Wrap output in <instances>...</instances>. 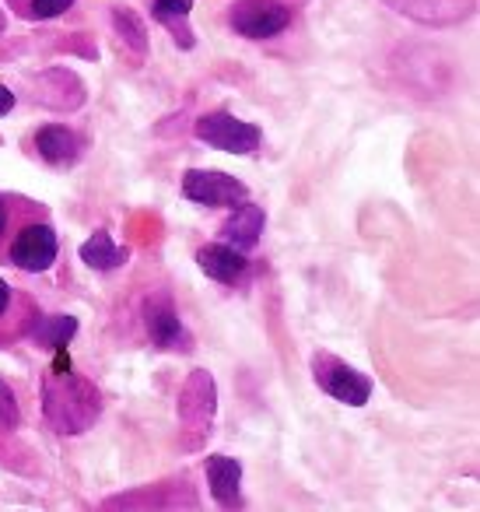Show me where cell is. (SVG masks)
<instances>
[{
    "label": "cell",
    "mask_w": 480,
    "mask_h": 512,
    "mask_svg": "<svg viewBox=\"0 0 480 512\" xmlns=\"http://www.w3.org/2000/svg\"><path fill=\"white\" fill-rule=\"evenodd\" d=\"M43 411H46V421H50L60 435H81L99 418L102 397L85 376L67 369V358L60 355L57 369H53L43 383Z\"/></svg>",
    "instance_id": "6da1fadb"
},
{
    "label": "cell",
    "mask_w": 480,
    "mask_h": 512,
    "mask_svg": "<svg viewBox=\"0 0 480 512\" xmlns=\"http://www.w3.org/2000/svg\"><path fill=\"white\" fill-rule=\"evenodd\" d=\"M214 414H218V386L214 376L204 369L190 372L183 393H179V425H183V446L200 449L207 432L214 428Z\"/></svg>",
    "instance_id": "7a4b0ae2"
},
{
    "label": "cell",
    "mask_w": 480,
    "mask_h": 512,
    "mask_svg": "<svg viewBox=\"0 0 480 512\" xmlns=\"http://www.w3.org/2000/svg\"><path fill=\"white\" fill-rule=\"evenodd\" d=\"M193 134L204 144H211L214 151H228V155H256L263 144V130L256 123H246L232 113H207L197 120Z\"/></svg>",
    "instance_id": "3957f363"
},
{
    "label": "cell",
    "mask_w": 480,
    "mask_h": 512,
    "mask_svg": "<svg viewBox=\"0 0 480 512\" xmlns=\"http://www.w3.org/2000/svg\"><path fill=\"white\" fill-rule=\"evenodd\" d=\"M312 372H316L319 390L330 393L333 400H340V404H347V407H365L368 397H372V379L333 355L312 358Z\"/></svg>",
    "instance_id": "277c9868"
},
{
    "label": "cell",
    "mask_w": 480,
    "mask_h": 512,
    "mask_svg": "<svg viewBox=\"0 0 480 512\" xmlns=\"http://www.w3.org/2000/svg\"><path fill=\"white\" fill-rule=\"evenodd\" d=\"M183 197L200 207H235L249 197L246 183L218 169H190L183 176Z\"/></svg>",
    "instance_id": "5b68a950"
},
{
    "label": "cell",
    "mask_w": 480,
    "mask_h": 512,
    "mask_svg": "<svg viewBox=\"0 0 480 512\" xmlns=\"http://www.w3.org/2000/svg\"><path fill=\"white\" fill-rule=\"evenodd\" d=\"M232 29L246 39H274L291 25V8L277 0H242L232 8Z\"/></svg>",
    "instance_id": "8992f818"
},
{
    "label": "cell",
    "mask_w": 480,
    "mask_h": 512,
    "mask_svg": "<svg viewBox=\"0 0 480 512\" xmlns=\"http://www.w3.org/2000/svg\"><path fill=\"white\" fill-rule=\"evenodd\" d=\"M57 232H53L50 225H29L22 228V235L15 239V246H11V264L18 267V271H29V274H43L53 267V260H57Z\"/></svg>",
    "instance_id": "52a82bcc"
},
{
    "label": "cell",
    "mask_w": 480,
    "mask_h": 512,
    "mask_svg": "<svg viewBox=\"0 0 480 512\" xmlns=\"http://www.w3.org/2000/svg\"><path fill=\"white\" fill-rule=\"evenodd\" d=\"M386 4L421 25H456L477 11V0H386Z\"/></svg>",
    "instance_id": "ba28073f"
},
{
    "label": "cell",
    "mask_w": 480,
    "mask_h": 512,
    "mask_svg": "<svg viewBox=\"0 0 480 512\" xmlns=\"http://www.w3.org/2000/svg\"><path fill=\"white\" fill-rule=\"evenodd\" d=\"M263 225H267V211L242 200V204H235V211L225 218V225H221V239H225L228 246L246 253V249H253L256 242H260Z\"/></svg>",
    "instance_id": "9c48e42d"
},
{
    "label": "cell",
    "mask_w": 480,
    "mask_h": 512,
    "mask_svg": "<svg viewBox=\"0 0 480 512\" xmlns=\"http://www.w3.org/2000/svg\"><path fill=\"white\" fill-rule=\"evenodd\" d=\"M197 264H200V271L211 281H218V285H235V281L246 274V256H242V249L228 246V242L200 246Z\"/></svg>",
    "instance_id": "30bf717a"
},
{
    "label": "cell",
    "mask_w": 480,
    "mask_h": 512,
    "mask_svg": "<svg viewBox=\"0 0 480 512\" xmlns=\"http://www.w3.org/2000/svg\"><path fill=\"white\" fill-rule=\"evenodd\" d=\"M207 484H211V495L218 505L235 509L242 505V463L232 460L225 453H214L207 460Z\"/></svg>",
    "instance_id": "8fae6325"
},
{
    "label": "cell",
    "mask_w": 480,
    "mask_h": 512,
    "mask_svg": "<svg viewBox=\"0 0 480 512\" xmlns=\"http://www.w3.org/2000/svg\"><path fill=\"white\" fill-rule=\"evenodd\" d=\"M144 323H148V334L158 348L176 351L186 344L183 323H179V316H176V309H172L169 299H151L148 309H144Z\"/></svg>",
    "instance_id": "7c38bea8"
},
{
    "label": "cell",
    "mask_w": 480,
    "mask_h": 512,
    "mask_svg": "<svg viewBox=\"0 0 480 512\" xmlns=\"http://www.w3.org/2000/svg\"><path fill=\"white\" fill-rule=\"evenodd\" d=\"M36 151L43 155V162L50 165H74L81 155V141L60 123H50L36 134Z\"/></svg>",
    "instance_id": "4fadbf2b"
},
{
    "label": "cell",
    "mask_w": 480,
    "mask_h": 512,
    "mask_svg": "<svg viewBox=\"0 0 480 512\" xmlns=\"http://www.w3.org/2000/svg\"><path fill=\"white\" fill-rule=\"evenodd\" d=\"M151 11H155V22H162L165 29L176 36V43L183 46V50H190L193 32H190V25H186V18H190V11H193V0H155Z\"/></svg>",
    "instance_id": "5bb4252c"
},
{
    "label": "cell",
    "mask_w": 480,
    "mask_h": 512,
    "mask_svg": "<svg viewBox=\"0 0 480 512\" xmlns=\"http://www.w3.org/2000/svg\"><path fill=\"white\" fill-rule=\"evenodd\" d=\"M81 260H85L92 271H116V267L127 260V249H120L106 232H95L88 242H81Z\"/></svg>",
    "instance_id": "9a60e30c"
},
{
    "label": "cell",
    "mask_w": 480,
    "mask_h": 512,
    "mask_svg": "<svg viewBox=\"0 0 480 512\" xmlns=\"http://www.w3.org/2000/svg\"><path fill=\"white\" fill-rule=\"evenodd\" d=\"M74 334H78V320L67 313L39 316V323H36V341L50 351H64V344H71Z\"/></svg>",
    "instance_id": "2e32d148"
},
{
    "label": "cell",
    "mask_w": 480,
    "mask_h": 512,
    "mask_svg": "<svg viewBox=\"0 0 480 512\" xmlns=\"http://www.w3.org/2000/svg\"><path fill=\"white\" fill-rule=\"evenodd\" d=\"M113 25H116V32H120L123 39L130 43V50L134 53H148V29L141 25V18L134 15L130 8H113Z\"/></svg>",
    "instance_id": "e0dca14e"
},
{
    "label": "cell",
    "mask_w": 480,
    "mask_h": 512,
    "mask_svg": "<svg viewBox=\"0 0 480 512\" xmlns=\"http://www.w3.org/2000/svg\"><path fill=\"white\" fill-rule=\"evenodd\" d=\"M18 421H22V411H18L15 390L0 379V428H18Z\"/></svg>",
    "instance_id": "ac0fdd59"
},
{
    "label": "cell",
    "mask_w": 480,
    "mask_h": 512,
    "mask_svg": "<svg viewBox=\"0 0 480 512\" xmlns=\"http://www.w3.org/2000/svg\"><path fill=\"white\" fill-rule=\"evenodd\" d=\"M71 4L74 0H32L29 11H32V18H57V15H64Z\"/></svg>",
    "instance_id": "d6986e66"
},
{
    "label": "cell",
    "mask_w": 480,
    "mask_h": 512,
    "mask_svg": "<svg viewBox=\"0 0 480 512\" xmlns=\"http://www.w3.org/2000/svg\"><path fill=\"white\" fill-rule=\"evenodd\" d=\"M11 109H15V92H11V88L0 85V116H8Z\"/></svg>",
    "instance_id": "ffe728a7"
},
{
    "label": "cell",
    "mask_w": 480,
    "mask_h": 512,
    "mask_svg": "<svg viewBox=\"0 0 480 512\" xmlns=\"http://www.w3.org/2000/svg\"><path fill=\"white\" fill-rule=\"evenodd\" d=\"M11 306V288H8V281L0 278V316H4V309Z\"/></svg>",
    "instance_id": "44dd1931"
},
{
    "label": "cell",
    "mask_w": 480,
    "mask_h": 512,
    "mask_svg": "<svg viewBox=\"0 0 480 512\" xmlns=\"http://www.w3.org/2000/svg\"><path fill=\"white\" fill-rule=\"evenodd\" d=\"M4 228H8V207H4V200H0V235H4Z\"/></svg>",
    "instance_id": "7402d4cb"
},
{
    "label": "cell",
    "mask_w": 480,
    "mask_h": 512,
    "mask_svg": "<svg viewBox=\"0 0 480 512\" xmlns=\"http://www.w3.org/2000/svg\"><path fill=\"white\" fill-rule=\"evenodd\" d=\"M8 29V18H4V11H0V32Z\"/></svg>",
    "instance_id": "603a6c76"
}]
</instances>
